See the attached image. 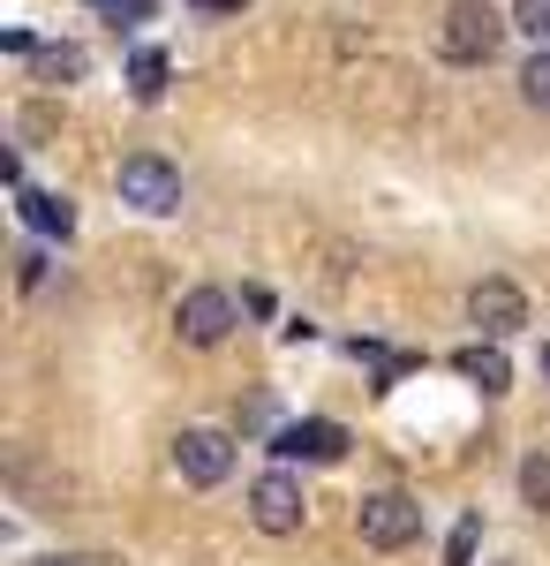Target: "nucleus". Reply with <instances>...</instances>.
Returning a JSON list of instances; mask_svg holds the SVG:
<instances>
[{
	"instance_id": "obj_19",
	"label": "nucleus",
	"mask_w": 550,
	"mask_h": 566,
	"mask_svg": "<svg viewBox=\"0 0 550 566\" xmlns=\"http://www.w3.org/2000/svg\"><path fill=\"white\" fill-rule=\"evenodd\" d=\"M106 15H114V23H144V15H151V0H114Z\"/></svg>"
},
{
	"instance_id": "obj_9",
	"label": "nucleus",
	"mask_w": 550,
	"mask_h": 566,
	"mask_svg": "<svg viewBox=\"0 0 550 566\" xmlns=\"http://www.w3.org/2000/svg\"><path fill=\"white\" fill-rule=\"evenodd\" d=\"M453 370H461L467 386H483V392H506V386H512V363H506V348H498V340H475V348H461V355H453Z\"/></svg>"
},
{
	"instance_id": "obj_15",
	"label": "nucleus",
	"mask_w": 550,
	"mask_h": 566,
	"mask_svg": "<svg viewBox=\"0 0 550 566\" xmlns=\"http://www.w3.org/2000/svg\"><path fill=\"white\" fill-rule=\"evenodd\" d=\"M512 31H528L536 45H550V0H512Z\"/></svg>"
},
{
	"instance_id": "obj_16",
	"label": "nucleus",
	"mask_w": 550,
	"mask_h": 566,
	"mask_svg": "<svg viewBox=\"0 0 550 566\" xmlns=\"http://www.w3.org/2000/svg\"><path fill=\"white\" fill-rule=\"evenodd\" d=\"M467 559H475V522L453 528V552H445V566H467Z\"/></svg>"
},
{
	"instance_id": "obj_8",
	"label": "nucleus",
	"mask_w": 550,
	"mask_h": 566,
	"mask_svg": "<svg viewBox=\"0 0 550 566\" xmlns=\"http://www.w3.org/2000/svg\"><path fill=\"white\" fill-rule=\"evenodd\" d=\"M272 453H287V461H339L347 453V431L339 423H287Z\"/></svg>"
},
{
	"instance_id": "obj_1",
	"label": "nucleus",
	"mask_w": 550,
	"mask_h": 566,
	"mask_svg": "<svg viewBox=\"0 0 550 566\" xmlns=\"http://www.w3.org/2000/svg\"><path fill=\"white\" fill-rule=\"evenodd\" d=\"M506 15L490 8V0H453L445 8V23H437V53L453 61V69H483L498 45H506Z\"/></svg>"
},
{
	"instance_id": "obj_7",
	"label": "nucleus",
	"mask_w": 550,
	"mask_h": 566,
	"mask_svg": "<svg viewBox=\"0 0 550 566\" xmlns=\"http://www.w3.org/2000/svg\"><path fill=\"white\" fill-rule=\"evenodd\" d=\"M467 317L483 325V340H506V333L528 325V295H520L512 280H475V287H467Z\"/></svg>"
},
{
	"instance_id": "obj_21",
	"label": "nucleus",
	"mask_w": 550,
	"mask_h": 566,
	"mask_svg": "<svg viewBox=\"0 0 550 566\" xmlns=\"http://www.w3.org/2000/svg\"><path fill=\"white\" fill-rule=\"evenodd\" d=\"M543 370H550V348H543Z\"/></svg>"
},
{
	"instance_id": "obj_22",
	"label": "nucleus",
	"mask_w": 550,
	"mask_h": 566,
	"mask_svg": "<svg viewBox=\"0 0 550 566\" xmlns=\"http://www.w3.org/2000/svg\"><path fill=\"white\" fill-rule=\"evenodd\" d=\"M98 8H114V0H98Z\"/></svg>"
},
{
	"instance_id": "obj_18",
	"label": "nucleus",
	"mask_w": 550,
	"mask_h": 566,
	"mask_svg": "<svg viewBox=\"0 0 550 566\" xmlns=\"http://www.w3.org/2000/svg\"><path fill=\"white\" fill-rule=\"evenodd\" d=\"M15 280H23V287H39V280H45V258H39V250H23V258H15Z\"/></svg>"
},
{
	"instance_id": "obj_17",
	"label": "nucleus",
	"mask_w": 550,
	"mask_h": 566,
	"mask_svg": "<svg viewBox=\"0 0 550 566\" xmlns=\"http://www.w3.org/2000/svg\"><path fill=\"white\" fill-rule=\"evenodd\" d=\"M53 122H61L53 106H23V136H53Z\"/></svg>"
},
{
	"instance_id": "obj_20",
	"label": "nucleus",
	"mask_w": 550,
	"mask_h": 566,
	"mask_svg": "<svg viewBox=\"0 0 550 566\" xmlns=\"http://www.w3.org/2000/svg\"><path fill=\"white\" fill-rule=\"evenodd\" d=\"M45 566H84V559H45Z\"/></svg>"
},
{
	"instance_id": "obj_14",
	"label": "nucleus",
	"mask_w": 550,
	"mask_h": 566,
	"mask_svg": "<svg viewBox=\"0 0 550 566\" xmlns=\"http://www.w3.org/2000/svg\"><path fill=\"white\" fill-rule=\"evenodd\" d=\"M128 91H136V98H159V91H167V53H136V61H128Z\"/></svg>"
},
{
	"instance_id": "obj_5",
	"label": "nucleus",
	"mask_w": 550,
	"mask_h": 566,
	"mask_svg": "<svg viewBox=\"0 0 550 566\" xmlns=\"http://www.w3.org/2000/svg\"><path fill=\"white\" fill-rule=\"evenodd\" d=\"M173 333H181V348H219V340L234 333V303H226L219 287H189V295L173 303Z\"/></svg>"
},
{
	"instance_id": "obj_6",
	"label": "nucleus",
	"mask_w": 550,
	"mask_h": 566,
	"mask_svg": "<svg viewBox=\"0 0 550 566\" xmlns=\"http://www.w3.org/2000/svg\"><path fill=\"white\" fill-rule=\"evenodd\" d=\"M173 469L197 483V491H212V483L234 476V438L226 431H181L173 438Z\"/></svg>"
},
{
	"instance_id": "obj_3",
	"label": "nucleus",
	"mask_w": 550,
	"mask_h": 566,
	"mask_svg": "<svg viewBox=\"0 0 550 566\" xmlns=\"http://www.w3.org/2000/svg\"><path fill=\"white\" fill-rule=\"evenodd\" d=\"M355 528H362V544H370V552H400V544H415V536H423V506H415L408 491H378V499H362Z\"/></svg>"
},
{
	"instance_id": "obj_2",
	"label": "nucleus",
	"mask_w": 550,
	"mask_h": 566,
	"mask_svg": "<svg viewBox=\"0 0 550 566\" xmlns=\"http://www.w3.org/2000/svg\"><path fill=\"white\" fill-rule=\"evenodd\" d=\"M121 205H136V212H151V219L181 212V175H173L159 151H128L121 159Z\"/></svg>"
},
{
	"instance_id": "obj_12",
	"label": "nucleus",
	"mask_w": 550,
	"mask_h": 566,
	"mask_svg": "<svg viewBox=\"0 0 550 566\" xmlns=\"http://www.w3.org/2000/svg\"><path fill=\"white\" fill-rule=\"evenodd\" d=\"M520 98H528L536 114H550V45H536V53L520 61Z\"/></svg>"
},
{
	"instance_id": "obj_13",
	"label": "nucleus",
	"mask_w": 550,
	"mask_h": 566,
	"mask_svg": "<svg viewBox=\"0 0 550 566\" xmlns=\"http://www.w3.org/2000/svg\"><path fill=\"white\" fill-rule=\"evenodd\" d=\"M520 499H528L536 514H550V453H528V461H520Z\"/></svg>"
},
{
	"instance_id": "obj_10",
	"label": "nucleus",
	"mask_w": 550,
	"mask_h": 566,
	"mask_svg": "<svg viewBox=\"0 0 550 566\" xmlns=\"http://www.w3.org/2000/svg\"><path fill=\"white\" fill-rule=\"evenodd\" d=\"M15 205H23V219H31L39 234H61V242L76 234V205H68V197H39V189H15Z\"/></svg>"
},
{
	"instance_id": "obj_4",
	"label": "nucleus",
	"mask_w": 550,
	"mask_h": 566,
	"mask_svg": "<svg viewBox=\"0 0 550 566\" xmlns=\"http://www.w3.org/2000/svg\"><path fill=\"white\" fill-rule=\"evenodd\" d=\"M302 514H309V499H302V483L287 476V469H272V476L250 483V522L264 528V536H295Z\"/></svg>"
},
{
	"instance_id": "obj_11",
	"label": "nucleus",
	"mask_w": 550,
	"mask_h": 566,
	"mask_svg": "<svg viewBox=\"0 0 550 566\" xmlns=\"http://www.w3.org/2000/svg\"><path fill=\"white\" fill-rule=\"evenodd\" d=\"M31 61H39V84H76V76L91 69V61H84V45H39Z\"/></svg>"
}]
</instances>
